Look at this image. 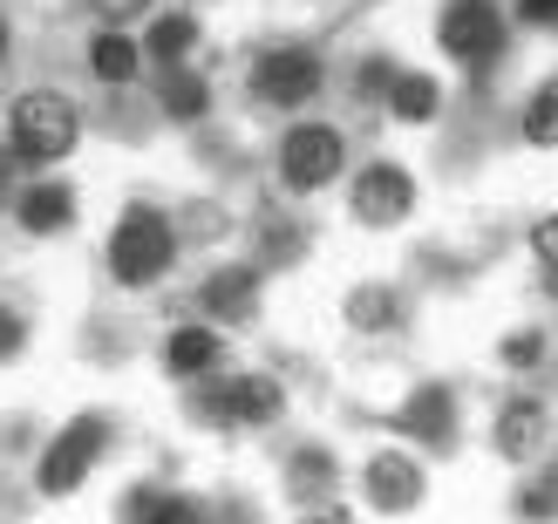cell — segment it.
<instances>
[{
    "instance_id": "cell-1",
    "label": "cell",
    "mask_w": 558,
    "mask_h": 524,
    "mask_svg": "<svg viewBox=\"0 0 558 524\" xmlns=\"http://www.w3.org/2000/svg\"><path fill=\"white\" fill-rule=\"evenodd\" d=\"M0 144L21 171H62L82 144V102L54 82H27L8 96V117H0Z\"/></svg>"
},
{
    "instance_id": "cell-2",
    "label": "cell",
    "mask_w": 558,
    "mask_h": 524,
    "mask_svg": "<svg viewBox=\"0 0 558 524\" xmlns=\"http://www.w3.org/2000/svg\"><path fill=\"white\" fill-rule=\"evenodd\" d=\"M102 266H109V280L130 287V293L157 287L163 272L178 266V226H171V211L123 205L117 226H109V239H102Z\"/></svg>"
},
{
    "instance_id": "cell-3",
    "label": "cell",
    "mask_w": 558,
    "mask_h": 524,
    "mask_svg": "<svg viewBox=\"0 0 558 524\" xmlns=\"http://www.w3.org/2000/svg\"><path fill=\"white\" fill-rule=\"evenodd\" d=\"M272 171H279V184H287L293 198H314V191L341 184L348 178V136H341V123L293 117L287 136H279V150H272Z\"/></svg>"
},
{
    "instance_id": "cell-4",
    "label": "cell",
    "mask_w": 558,
    "mask_h": 524,
    "mask_svg": "<svg viewBox=\"0 0 558 524\" xmlns=\"http://www.w3.org/2000/svg\"><path fill=\"white\" fill-rule=\"evenodd\" d=\"M320 89H327V62H320V48H306V41H272V48L253 54V69H245V96L259 109H279V117L306 109Z\"/></svg>"
},
{
    "instance_id": "cell-5",
    "label": "cell",
    "mask_w": 558,
    "mask_h": 524,
    "mask_svg": "<svg viewBox=\"0 0 558 524\" xmlns=\"http://www.w3.org/2000/svg\"><path fill=\"white\" fill-rule=\"evenodd\" d=\"M102 456H109V423L96 416V409H82V416H69L48 436V450L35 463V490L41 498H75V490L96 477Z\"/></svg>"
},
{
    "instance_id": "cell-6",
    "label": "cell",
    "mask_w": 558,
    "mask_h": 524,
    "mask_svg": "<svg viewBox=\"0 0 558 524\" xmlns=\"http://www.w3.org/2000/svg\"><path fill=\"white\" fill-rule=\"evenodd\" d=\"M436 48L450 54L457 69H490L497 48H505V8H497V0H442Z\"/></svg>"
},
{
    "instance_id": "cell-7",
    "label": "cell",
    "mask_w": 558,
    "mask_h": 524,
    "mask_svg": "<svg viewBox=\"0 0 558 524\" xmlns=\"http://www.w3.org/2000/svg\"><path fill=\"white\" fill-rule=\"evenodd\" d=\"M348 211H354L368 232L402 226V218L415 211V171H409V163H396V157H368V163L348 178Z\"/></svg>"
},
{
    "instance_id": "cell-8",
    "label": "cell",
    "mask_w": 558,
    "mask_h": 524,
    "mask_svg": "<svg viewBox=\"0 0 558 524\" xmlns=\"http://www.w3.org/2000/svg\"><path fill=\"white\" fill-rule=\"evenodd\" d=\"M8 218H14L21 239H62L75 218H82V191H75L62 171H35V178L14 191Z\"/></svg>"
},
{
    "instance_id": "cell-9",
    "label": "cell",
    "mask_w": 558,
    "mask_h": 524,
    "mask_svg": "<svg viewBox=\"0 0 558 524\" xmlns=\"http://www.w3.org/2000/svg\"><path fill=\"white\" fill-rule=\"evenodd\" d=\"M279 409H287V389H279L272 375H226V389L205 395V416L211 423H226V429H266L279 423Z\"/></svg>"
},
{
    "instance_id": "cell-10",
    "label": "cell",
    "mask_w": 558,
    "mask_h": 524,
    "mask_svg": "<svg viewBox=\"0 0 558 524\" xmlns=\"http://www.w3.org/2000/svg\"><path fill=\"white\" fill-rule=\"evenodd\" d=\"M82 69H89V82H102V89H130V82L150 69L144 35H136V27H96L89 21V35H82Z\"/></svg>"
},
{
    "instance_id": "cell-11",
    "label": "cell",
    "mask_w": 558,
    "mask_h": 524,
    "mask_svg": "<svg viewBox=\"0 0 558 524\" xmlns=\"http://www.w3.org/2000/svg\"><path fill=\"white\" fill-rule=\"evenodd\" d=\"M163 375H171V381H211V375H226V327L178 320L171 334H163Z\"/></svg>"
},
{
    "instance_id": "cell-12",
    "label": "cell",
    "mask_w": 558,
    "mask_h": 524,
    "mask_svg": "<svg viewBox=\"0 0 558 524\" xmlns=\"http://www.w3.org/2000/svg\"><path fill=\"white\" fill-rule=\"evenodd\" d=\"M198 307H205L211 327H245L259 314V266H218V272H205Z\"/></svg>"
},
{
    "instance_id": "cell-13",
    "label": "cell",
    "mask_w": 558,
    "mask_h": 524,
    "mask_svg": "<svg viewBox=\"0 0 558 524\" xmlns=\"http://www.w3.org/2000/svg\"><path fill=\"white\" fill-rule=\"evenodd\" d=\"M361 484H368V504H375V511H388V517L423 504V463H415L409 450H381V456H368Z\"/></svg>"
},
{
    "instance_id": "cell-14",
    "label": "cell",
    "mask_w": 558,
    "mask_h": 524,
    "mask_svg": "<svg viewBox=\"0 0 558 524\" xmlns=\"http://www.w3.org/2000/svg\"><path fill=\"white\" fill-rule=\"evenodd\" d=\"M136 35H144V54L157 69H191V54L205 41V21H198V8H157Z\"/></svg>"
},
{
    "instance_id": "cell-15",
    "label": "cell",
    "mask_w": 558,
    "mask_h": 524,
    "mask_svg": "<svg viewBox=\"0 0 558 524\" xmlns=\"http://www.w3.org/2000/svg\"><path fill=\"white\" fill-rule=\"evenodd\" d=\"M545 436H551V416H545V402L518 395V402H505V409H497V429H490L497 456H511V463H532V456L545 450Z\"/></svg>"
},
{
    "instance_id": "cell-16",
    "label": "cell",
    "mask_w": 558,
    "mask_h": 524,
    "mask_svg": "<svg viewBox=\"0 0 558 524\" xmlns=\"http://www.w3.org/2000/svg\"><path fill=\"white\" fill-rule=\"evenodd\" d=\"M381 109L396 123H436V109H442V82L429 75V69H396V82H388V96H381Z\"/></svg>"
},
{
    "instance_id": "cell-17",
    "label": "cell",
    "mask_w": 558,
    "mask_h": 524,
    "mask_svg": "<svg viewBox=\"0 0 558 524\" xmlns=\"http://www.w3.org/2000/svg\"><path fill=\"white\" fill-rule=\"evenodd\" d=\"M409 436H423V443H450V429H457V395L442 389V381H429V389H415L402 402V416H396Z\"/></svg>"
},
{
    "instance_id": "cell-18",
    "label": "cell",
    "mask_w": 558,
    "mask_h": 524,
    "mask_svg": "<svg viewBox=\"0 0 558 524\" xmlns=\"http://www.w3.org/2000/svg\"><path fill=\"white\" fill-rule=\"evenodd\" d=\"M157 102H163V117H171V123H205V109H211V82H205L198 69H163Z\"/></svg>"
},
{
    "instance_id": "cell-19",
    "label": "cell",
    "mask_w": 558,
    "mask_h": 524,
    "mask_svg": "<svg viewBox=\"0 0 558 524\" xmlns=\"http://www.w3.org/2000/svg\"><path fill=\"white\" fill-rule=\"evenodd\" d=\"M130 517L136 524H205V504L184 498V490H130Z\"/></svg>"
},
{
    "instance_id": "cell-20",
    "label": "cell",
    "mask_w": 558,
    "mask_h": 524,
    "mask_svg": "<svg viewBox=\"0 0 558 524\" xmlns=\"http://www.w3.org/2000/svg\"><path fill=\"white\" fill-rule=\"evenodd\" d=\"M348 320L361 327V334H381V327L402 320V300L388 293V287H354V293H348Z\"/></svg>"
},
{
    "instance_id": "cell-21",
    "label": "cell",
    "mask_w": 558,
    "mask_h": 524,
    "mask_svg": "<svg viewBox=\"0 0 558 524\" xmlns=\"http://www.w3.org/2000/svg\"><path fill=\"white\" fill-rule=\"evenodd\" d=\"M287 484L300 490V498H320V490H333L341 477H333V456H327V450H293V463H287Z\"/></svg>"
},
{
    "instance_id": "cell-22",
    "label": "cell",
    "mask_w": 558,
    "mask_h": 524,
    "mask_svg": "<svg viewBox=\"0 0 558 524\" xmlns=\"http://www.w3.org/2000/svg\"><path fill=\"white\" fill-rule=\"evenodd\" d=\"M27 341H35V314L21 307V300H0V368H14Z\"/></svg>"
},
{
    "instance_id": "cell-23",
    "label": "cell",
    "mask_w": 558,
    "mask_h": 524,
    "mask_svg": "<svg viewBox=\"0 0 558 524\" xmlns=\"http://www.w3.org/2000/svg\"><path fill=\"white\" fill-rule=\"evenodd\" d=\"M524 144H538V150L558 144V82H545V89L524 102Z\"/></svg>"
},
{
    "instance_id": "cell-24",
    "label": "cell",
    "mask_w": 558,
    "mask_h": 524,
    "mask_svg": "<svg viewBox=\"0 0 558 524\" xmlns=\"http://www.w3.org/2000/svg\"><path fill=\"white\" fill-rule=\"evenodd\" d=\"M157 8L163 0H82V14H89L96 27H144Z\"/></svg>"
},
{
    "instance_id": "cell-25",
    "label": "cell",
    "mask_w": 558,
    "mask_h": 524,
    "mask_svg": "<svg viewBox=\"0 0 558 524\" xmlns=\"http://www.w3.org/2000/svg\"><path fill=\"white\" fill-rule=\"evenodd\" d=\"M532 253H538L545 266H558V211H545L538 226H532Z\"/></svg>"
},
{
    "instance_id": "cell-26",
    "label": "cell",
    "mask_w": 558,
    "mask_h": 524,
    "mask_svg": "<svg viewBox=\"0 0 558 524\" xmlns=\"http://www.w3.org/2000/svg\"><path fill=\"white\" fill-rule=\"evenodd\" d=\"M14 48H21V21H14V8L0 0V69L14 62Z\"/></svg>"
},
{
    "instance_id": "cell-27",
    "label": "cell",
    "mask_w": 558,
    "mask_h": 524,
    "mask_svg": "<svg viewBox=\"0 0 558 524\" xmlns=\"http://www.w3.org/2000/svg\"><path fill=\"white\" fill-rule=\"evenodd\" d=\"M511 8H518L524 21H538V27H551V21H558V0H511Z\"/></svg>"
},
{
    "instance_id": "cell-28",
    "label": "cell",
    "mask_w": 558,
    "mask_h": 524,
    "mask_svg": "<svg viewBox=\"0 0 558 524\" xmlns=\"http://www.w3.org/2000/svg\"><path fill=\"white\" fill-rule=\"evenodd\" d=\"M306 524H354L348 511H327V517H306Z\"/></svg>"
},
{
    "instance_id": "cell-29",
    "label": "cell",
    "mask_w": 558,
    "mask_h": 524,
    "mask_svg": "<svg viewBox=\"0 0 558 524\" xmlns=\"http://www.w3.org/2000/svg\"><path fill=\"white\" fill-rule=\"evenodd\" d=\"M0 117H8V102H0Z\"/></svg>"
}]
</instances>
